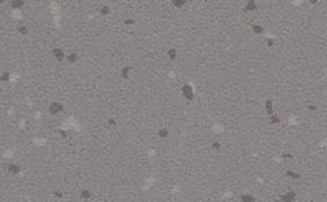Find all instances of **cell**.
Segmentation results:
<instances>
[{"mask_svg":"<svg viewBox=\"0 0 327 202\" xmlns=\"http://www.w3.org/2000/svg\"><path fill=\"white\" fill-rule=\"evenodd\" d=\"M180 94L189 101H192L195 98V92H193V88H192L190 83H183V85L180 86Z\"/></svg>","mask_w":327,"mask_h":202,"instance_id":"obj_1","label":"cell"},{"mask_svg":"<svg viewBox=\"0 0 327 202\" xmlns=\"http://www.w3.org/2000/svg\"><path fill=\"white\" fill-rule=\"evenodd\" d=\"M64 104L63 103H60V101H52L49 104V107H48V112H49L51 115H54V116H57V115H60V113H63L64 112Z\"/></svg>","mask_w":327,"mask_h":202,"instance_id":"obj_2","label":"cell"},{"mask_svg":"<svg viewBox=\"0 0 327 202\" xmlns=\"http://www.w3.org/2000/svg\"><path fill=\"white\" fill-rule=\"evenodd\" d=\"M279 201L281 202H295L296 201V192L295 190H287L285 193H282L279 196Z\"/></svg>","mask_w":327,"mask_h":202,"instance_id":"obj_3","label":"cell"},{"mask_svg":"<svg viewBox=\"0 0 327 202\" xmlns=\"http://www.w3.org/2000/svg\"><path fill=\"white\" fill-rule=\"evenodd\" d=\"M263 110L266 112L268 116L274 113V101L271 100V98H266V100L263 101Z\"/></svg>","mask_w":327,"mask_h":202,"instance_id":"obj_4","label":"cell"},{"mask_svg":"<svg viewBox=\"0 0 327 202\" xmlns=\"http://www.w3.org/2000/svg\"><path fill=\"white\" fill-rule=\"evenodd\" d=\"M52 55L57 61H64L66 60V54L61 48H52Z\"/></svg>","mask_w":327,"mask_h":202,"instance_id":"obj_5","label":"cell"},{"mask_svg":"<svg viewBox=\"0 0 327 202\" xmlns=\"http://www.w3.org/2000/svg\"><path fill=\"white\" fill-rule=\"evenodd\" d=\"M21 173V167L18 165V164H11L9 167H8V174H11V176H18Z\"/></svg>","mask_w":327,"mask_h":202,"instance_id":"obj_6","label":"cell"},{"mask_svg":"<svg viewBox=\"0 0 327 202\" xmlns=\"http://www.w3.org/2000/svg\"><path fill=\"white\" fill-rule=\"evenodd\" d=\"M257 9H259V3H256L253 0L247 2V5L244 6V12H256Z\"/></svg>","mask_w":327,"mask_h":202,"instance_id":"obj_7","label":"cell"},{"mask_svg":"<svg viewBox=\"0 0 327 202\" xmlns=\"http://www.w3.org/2000/svg\"><path fill=\"white\" fill-rule=\"evenodd\" d=\"M285 177H287V178H292V180H301V178H302V174L298 173V171H295V170H287V171H285Z\"/></svg>","mask_w":327,"mask_h":202,"instance_id":"obj_8","label":"cell"},{"mask_svg":"<svg viewBox=\"0 0 327 202\" xmlns=\"http://www.w3.org/2000/svg\"><path fill=\"white\" fill-rule=\"evenodd\" d=\"M77 60H79V54H77V52H70V54L66 55V61H67L69 64H76Z\"/></svg>","mask_w":327,"mask_h":202,"instance_id":"obj_9","label":"cell"},{"mask_svg":"<svg viewBox=\"0 0 327 202\" xmlns=\"http://www.w3.org/2000/svg\"><path fill=\"white\" fill-rule=\"evenodd\" d=\"M251 33L253 34H256V36H262V34L265 33V28H263V25L262 24H253L251 25Z\"/></svg>","mask_w":327,"mask_h":202,"instance_id":"obj_10","label":"cell"},{"mask_svg":"<svg viewBox=\"0 0 327 202\" xmlns=\"http://www.w3.org/2000/svg\"><path fill=\"white\" fill-rule=\"evenodd\" d=\"M79 198H80L82 201H89V199L92 198V193H91V190H88V189H82L80 193H79Z\"/></svg>","mask_w":327,"mask_h":202,"instance_id":"obj_11","label":"cell"},{"mask_svg":"<svg viewBox=\"0 0 327 202\" xmlns=\"http://www.w3.org/2000/svg\"><path fill=\"white\" fill-rule=\"evenodd\" d=\"M239 202H256V198L251 193H241L239 195Z\"/></svg>","mask_w":327,"mask_h":202,"instance_id":"obj_12","label":"cell"},{"mask_svg":"<svg viewBox=\"0 0 327 202\" xmlns=\"http://www.w3.org/2000/svg\"><path fill=\"white\" fill-rule=\"evenodd\" d=\"M131 72H132V67H131V66L122 67V69H121V77H122V79H128V77L131 76Z\"/></svg>","mask_w":327,"mask_h":202,"instance_id":"obj_13","label":"cell"},{"mask_svg":"<svg viewBox=\"0 0 327 202\" xmlns=\"http://www.w3.org/2000/svg\"><path fill=\"white\" fill-rule=\"evenodd\" d=\"M269 122H271V125H279L281 124V118L278 116L277 113H272V115H269Z\"/></svg>","mask_w":327,"mask_h":202,"instance_id":"obj_14","label":"cell"},{"mask_svg":"<svg viewBox=\"0 0 327 202\" xmlns=\"http://www.w3.org/2000/svg\"><path fill=\"white\" fill-rule=\"evenodd\" d=\"M167 57H168L170 61H176V58H177V49L176 48H170V49L167 50Z\"/></svg>","mask_w":327,"mask_h":202,"instance_id":"obj_15","label":"cell"},{"mask_svg":"<svg viewBox=\"0 0 327 202\" xmlns=\"http://www.w3.org/2000/svg\"><path fill=\"white\" fill-rule=\"evenodd\" d=\"M158 137L165 140V138H168V137H170V131H168L167 128H161V129L158 131Z\"/></svg>","mask_w":327,"mask_h":202,"instance_id":"obj_16","label":"cell"},{"mask_svg":"<svg viewBox=\"0 0 327 202\" xmlns=\"http://www.w3.org/2000/svg\"><path fill=\"white\" fill-rule=\"evenodd\" d=\"M171 5H173L176 9H183L187 3H186L184 0H174V2H171Z\"/></svg>","mask_w":327,"mask_h":202,"instance_id":"obj_17","label":"cell"},{"mask_svg":"<svg viewBox=\"0 0 327 202\" xmlns=\"http://www.w3.org/2000/svg\"><path fill=\"white\" fill-rule=\"evenodd\" d=\"M24 2L23 0H14L12 3H11V6H12V9H21V8H24Z\"/></svg>","mask_w":327,"mask_h":202,"instance_id":"obj_18","label":"cell"},{"mask_svg":"<svg viewBox=\"0 0 327 202\" xmlns=\"http://www.w3.org/2000/svg\"><path fill=\"white\" fill-rule=\"evenodd\" d=\"M265 43H266V46H268V48H274V46H275V43H277V40H275V39H272V37H266V39H265Z\"/></svg>","mask_w":327,"mask_h":202,"instance_id":"obj_19","label":"cell"},{"mask_svg":"<svg viewBox=\"0 0 327 202\" xmlns=\"http://www.w3.org/2000/svg\"><path fill=\"white\" fill-rule=\"evenodd\" d=\"M100 14L101 15H107V14H110V6H109V5H101Z\"/></svg>","mask_w":327,"mask_h":202,"instance_id":"obj_20","label":"cell"},{"mask_svg":"<svg viewBox=\"0 0 327 202\" xmlns=\"http://www.w3.org/2000/svg\"><path fill=\"white\" fill-rule=\"evenodd\" d=\"M211 149L213 150H222V144H220V141H217V140H214V141H211Z\"/></svg>","mask_w":327,"mask_h":202,"instance_id":"obj_21","label":"cell"},{"mask_svg":"<svg viewBox=\"0 0 327 202\" xmlns=\"http://www.w3.org/2000/svg\"><path fill=\"white\" fill-rule=\"evenodd\" d=\"M11 79V73L9 72H5L3 75H0V82H9Z\"/></svg>","mask_w":327,"mask_h":202,"instance_id":"obj_22","label":"cell"},{"mask_svg":"<svg viewBox=\"0 0 327 202\" xmlns=\"http://www.w3.org/2000/svg\"><path fill=\"white\" fill-rule=\"evenodd\" d=\"M18 33L23 34V36H25V34L28 33V27H25V25H18Z\"/></svg>","mask_w":327,"mask_h":202,"instance_id":"obj_23","label":"cell"},{"mask_svg":"<svg viewBox=\"0 0 327 202\" xmlns=\"http://www.w3.org/2000/svg\"><path fill=\"white\" fill-rule=\"evenodd\" d=\"M107 124H109L110 126H116V124H118V122H116V119H115V118H109V119H107Z\"/></svg>","mask_w":327,"mask_h":202,"instance_id":"obj_24","label":"cell"},{"mask_svg":"<svg viewBox=\"0 0 327 202\" xmlns=\"http://www.w3.org/2000/svg\"><path fill=\"white\" fill-rule=\"evenodd\" d=\"M308 110H309V112H317V110H318V106H315V104H308Z\"/></svg>","mask_w":327,"mask_h":202,"instance_id":"obj_25","label":"cell"},{"mask_svg":"<svg viewBox=\"0 0 327 202\" xmlns=\"http://www.w3.org/2000/svg\"><path fill=\"white\" fill-rule=\"evenodd\" d=\"M58 134H60L61 138H69V134L66 131H63V129H58Z\"/></svg>","mask_w":327,"mask_h":202,"instance_id":"obj_26","label":"cell"},{"mask_svg":"<svg viewBox=\"0 0 327 202\" xmlns=\"http://www.w3.org/2000/svg\"><path fill=\"white\" fill-rule=\"evenodd\" d=\"M282 158L287 159V161H290V159H293V155H292L290 152H285V153H282Z\"/></svg>","mask_w":327,"mask_h":202,"instance_id":"obj_27","label":"cell"},{"mask_svg":"<svg viewBox=\"0 0 327 202\" xmlns=\"http://www.w3.org/2000/svg\"><path fill=\"white\" fill-rule=\"evenodd\" d=\"M55 198L61 199V198H63V193H61V192H55Z\"/></svg>","mask_w":327,"mask_h":202,"instance_id":"obj_28","label":"cell"}]
</instances>
